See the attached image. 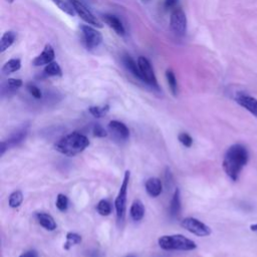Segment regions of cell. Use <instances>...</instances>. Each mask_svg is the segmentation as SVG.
Here are the masks:
<instances>
[{
  "label": "cell",
  "mask_w": 257,
  "mask_h": 257,
  "mask_svg": "<svg viewBox=\"0 0 257 257\" xmlns=\"http://www.w3.org/2000/svg\"><path fill=\"white\" fill-rule=\"evenodd\" d=\"M248 161L249 152L246 146L242 144H234L227 149L224 155L222 167L225 174L233 182H236Z\"/></svg>",
  "instance_id": "obj_1"
},
{
  "label": "cell",
  "mask_w": 257,
  "mask_h": 257,
  "mask_svg": "<svg viewBox=\"0 0 257 257\" xmlns=\"http://www.w3.org/2000/svg\"><path fill=\"white\" fill-rule=\"evenodd\" d=\"M89 146V140L79 132H73L59 139L54 144V149L62 155L73 157L83 152Z\"/></svg>",
  "instance_id": "obj_2"
},
{
  "label": "cell",
  "mask_w": 257,
  "mask_h": 257,
  "mask_svg": "<svg viewBox=\"0 0 257 257\" xmlns=\"http://www.w3.org/2000/svg\"><path fill=\"white\" fill-rule=\"evenodd\" d=\"M159 246L164 250L191 251L197 248L196 243L182 234L164 235L158 239Z\"/></svg>",
  "instance_id": "obj_3"
},
{
  "label": "cell",
  "mask_w": 257,
  "mask_h": 257,
  "mask_svg": "<svg viewBox=\"0 0 257 257\" xmlns=\"http://www.w3.org/2000/svg\"><path fill=\"white\" fill-rule=\"evenodd\" d=\"M131 178V172L126 170L124 172L123 180L120 185L118 194L114 200V207L116 211V218L118 223H122L125 217V210H126V192L128 187V182Z\"/></svg>",
  "instance_id": "obj_4"
},
{
  "label": "cell",
  "mask_w": 257,
  "mask_h": 257,
  "mask_svg": "<svg viewBox=\"0 0 257 257\" xmlns=\"http://www.w3.org/2000/svg\"><path fill=\"white\" fill-rule=\"evenodd\" d=\"M80 31L82 34V39L85 47L89 50H92L99 46L102 42V35L101 33L96 30L95 28L91 27L89 24H82L80 25Z\"/></svg>",
  "instance_id": "obj_5"
},
{
  "label": "cell",
  "mask_w": 257,
  "mask_h": 257,
  "mask_svg": "<svg viewBox=\"0 0 257 257\" xmlns=\"http://www.w3.org/2000/svg\"><path fill=\"white\" fill-rule=\"evenodd\" d=\"M170 28L177 36H183L187 31V17L181 8H176L170 16Z\"/></svg>",
  "instance_id": "obj_6"
},
{
  "label": "cell",
  "mask_w": 257,
  "mask_h": 257,
  "mask_svg": "<svg viewBox=\"0 0 257 257\" xmlns=\"http://www.w3.org/2000/svg\"><path fill=\"white\" fill-rule=\"evenodd\" d=\"M138 65L142 74V81L146 82L147 84H149L150 86L156 89H159L158 80L149 59L146 58L145 56H140L138 58Z\"/></svg>",
  "instance_id": "obj_7"
},
{
  "label": "cell",
  "mask_w": 257,
  "mask_h": 257,
  "mask_svg": "<svg viewBox=\"0 0 257 257\" xmlns=\"http://www.w3.org/2000/svg\"><path fill=\"white\" fill-rule=\"evenodd\" d=\"M181 226L196 236L205 237L211 234V228L209 226H207L205 223L193 217L185 218L181 222Z\"/></svg>",
  "instance_id": "obj_8"
},
{
  "label": "cell",
  "mask_w": 257,
  "mask_h": 257,
  "mask_svg": "<svg viewBox=\"0 0 257 257\" xmlns=\"http://www.w3.org/2000/svg\"><path fill=\"white\" fill-rule=\"evenodd\" d=\"M69 2L71 3L75 13L87 24L92 25V26H96L101 28L102 24L101 22L88 10V8L79 0H69Z\"/></svg>",
  "instance_id": "obj_9"
},
{
  "label": "cell",
  "mask_w": 257,
  "mask_h": 257,
  "mask_svg": "<svg viewBox=\"0 0 257 257\" xmlns=\"http://www.w3.org/2000/svg\"><path fill=\"white\" fill-rule=\"evenodd\" d=\"M235 101L248 110L251 114L257 117V98L253 97L252 95L244 92V91H239L235 95Z\"/></svg>",
  "instance_id": "obj_10"
},
{
  "label": "cell",
  "mask_w": 257,
  "mask_h": 257,
  "mask_svg": "<svg viewBox=\"0 0 257 257\" xmlns=\"http://www.w3.org/2000/svg\"><path fill=\"white\" fill-rule=\"evenodd\" d=\"M108 130L112 134L113 138L118 141H126L130 138L128 127L119 120H110L108 123Z\"/></svg>",
  "instance_id": "obj_11"
},
{
  "label": "cell",
  "mask_w": 257,
  "mask_h": 257,
  "mask_svg": "<svg viewBox=\"0 0 257 257\" xmlns=\"http://www.w3.org/2000/svg\"><path fill=\"white\" fill-rule=\"evenodd\" d=\"M55 57L54 50L50 44H46L42 50V52L37 55L33 61L32 64L34 66H42V65H47L48 63L52 62Z\"/></svg>",
  "instance_id": "obj_12"
},
{
  "label": "cell",
  "mask_w": 257,
  "mask_h": 257,
  "mask_svg": "<svg viewBox=\"0 0 257 257\" xmlns=\"http://www.w3.org/2000/svg\"><path fill=\"white\" fill-rule=\"evenodd\" d=\"M28 127H29V125L27 123H25L22 126L18 127L14 133H12L10 135V137L6 141H4L6 146L8 148H11V147L18 146L20 143H22L25 140V138L27 137Z\"/></svg>",
  "instance_id": "obj_13"
},
{
  "label": "cell",
  "mask_w": 257,
  "mask_h": 257,
  "mask_svg": "<svg viewBox=\"0 0 257 257\" xmlns=\"http://www.w3.org/2000/svg\"><path fill=\"white\" fill-rule=\"evenodd\" d=\"M145 188L147 193L153 197L156 198L159 195H161L162 191H163V184L162 181L159 178H149L146 183H145Z\"/></svg>",
  "instance_id": "obj_14"
},
{
  "label": "cell",
  "mask_w": 257,
  "mask_h": 257,
  "mask_svg": "<svg viewBox=\"0 0 257 257\" xmlns=\"http://www.w3.org/2000/svg\"><path fill=\"white\" fill-rule=\"evenodd\" d=\"M102 19H103L104 23H106L110 28H112L114 30L115 33H117L118 35H124V33H125L124 27H123L121 21L119 20V18H117L115 15L103 14Z\"/></svg>",
  "instance_id": "obj_15"
},
{
  "label": "cell",
  "mask_w": 257,
  "mask_h": 257,
  "mask_svg": "<svg viewBox=\"0 0 257 257\" xmlns=\"http://www.w3.org/2000/svg\"><path fill=\"white\" fill-rule=\"evenodd\" d=\"M22 86V80L18 78H8L1 85V94L9 95L17 91Z\"/></svg>",
  "instance_id": "obj_16"
},
{
  "label": "cell",
  "mask_w": 257,
  "mask_h": 257,
  "mask_svg": "<svg viewBox=\"0 0 257 257\" xmlns=\"http://www.w3.org/2000/svg\"><path fill=\"white\" fill-rule=\"evenodd\" d=\"M36 219L41 227L48 231H53L56 229V223L53 219V217L47 213L40 212L36 214Z\"/></svg>",
  "instance_id": "obj_17"
},
{
  "label": "cell",
  "mask_w": 257,
  "mask_h": 257,
  "mask_svg": "<svg viewBox=\"0 0 257 257\" xmlns=\"http://www.w3.org/2000/svg\"><path fill=\"white\" fill-rule=\"evenodd\" d=\"M181 212V196L180 190L177 188L173 194L170 207H169V214L172 218H176L179 216Z\"/></svg>",
  "instance_id": "obj_18"
},
{
  "label": "cell",
  "mask_w": 257,
  "mask_h": 257,
  "mask_svg": "<svg viewBox=\"0 0 257 257\" xmlns=\"http://www.w3.org/2000/svg\"><path fill=\"white\" fill-rule=\"evenodd\" d=\"M122 64L126 68V70L130 71L135 77L142 80V74H141L139 65H138V63H136V61L130 55L125 54L122 56Z\"/></svg>",
  "instance_id": "obj_19"
},
{
  "label": "cell",
  "mask_w": 257,
  "mask_h": 257,
  "mask_svg": "<svg viewBox=\"0 0 257 257\" xmlns=\"http://www.w3.org/2000/svg\"><path fill=\"white\" fill-rule=\"evenodd\" d=\"M130 215L134 221H141L145 216V206L141 200H135L130 209Z\"/></svg>",
  "instance_id": "obj_20"
},
{
  "label": "cell",
  "mask_w": 257,
  "mask_h": 257,
  "mask_svg": "<svg viewBox=\"0 0 257 257\" xmlns=\"http://www.w3.org/2000/svg\"><path fill=\"white\" fill-rule=\"evenodd\" d=\"M16 33L14 31H6L3 33L0 39V52L7 50L15 41Z\"/></svg>",
  "instance_id": "obj_21"
},
{
  "label": "cell",
  "mask_w": 257,
  "mask_h": 257,
  "mask_svg": "<svg viewBox=\"0 0 257 257\" xmlns=\"http://www.w3.org/2000/svg\"><path fill=\"white\" fill-rule=\"evenodd\" d=\"M21 67V60L19 58H12L5 62V64L2 66V72L3 74H11L17 70H19Z\"/></svg>",
  "instance_id": "obj_22"
},
{
  "label": "cell",
  "mask_w": 257,
  "mask_h": 257,
  "mask_svg": "<svg viewBox=\"0 0 257 257\" xmlns=\"http://www.w3.org/2000/svg\"><path fill=\"white\" fill-rule=\"evenodd\" d=\"M65 238H66V241L63 244V249L64 250H69L72 246L77 245V244L81 243V241H82L81 236L76 234V233H73V232H68L66 234Z\"/></svg>",
  "instance_id": "obj_23"
},
{
  "label": "cell",
  "mask_w": 257,
  "mask_h": 257,
  "mask_svg": "<svg viewBox=\"0 0 257 257\" xmlns=\"http://www.w3.org/2000/svg\"><path fill=\"white\" fill-rule=\"evenodd\" d=\"M43 72L47 76H61L62 75L61 68H60L59 64L57 62H54V61L45 65Z\"/></svg>",
  "instance_id": "obj_24"
},
{
  "label": "cell",
  "mask_w": 257,
  "mask_h": 257,
  "mask_svg": "<svg viewBox=\"0 0 257 257\" xmlns=\"http://www.w3.org/2000/svg\"><path fill=\"white\" fill-rule=\"evenodd\" d=\"M166 78H167V82L169 84L172 94L176 96L178 93V82H177V78H176L174 72L171 69H168L166 71Z\"/></svg>",
  "instance_id": "obj_25"
},
{
  "label": "cell",
  "mask_w": 257,
  "mask_h": 257,
  "mask_svg": "<svg viewBox=\"0 0 257 257\" xmlns=\"http://www.w3.org/2000/svg\"><path fill=\"white\" fill-rule=\"evenodd\" d=\"M22 202H23V194L21 191L16 190L10 194L8 204L11 208H18L22 204Z\"/></svg>",
  "instance_id": "obj_26"
},
{
  "label": "cell",
  "mask_w": 257,
  "mask_h": 257,
  "mask_svg": "<svg viewBox=\"0 0 257 257\" xmlns=\"http://www.w3.org/2000/svg\"><path fill=\"white\" fill-rule=\"evenodd\" d=\"M52 2L64 13H66L69 16H73L75 14V11L71 5L70 2H67L65 0H52Z\"/></svg>",
  "instance_id": "obj_27"
},
{
  "label": "cell",
  "mask_w": 257,
  "mask_h": 257,
  "mask_svg": "<svg viewBox=\"0 0 257 257\" xmlns=\"http://www.w3.org/2000/svg\"><path fill=\"white\" fill-rule=\"evenodd\" d=\"M109 110V105L105 104V105H94V106H89L88 107V111L95 117H101L104 114H106Z\"/></svg>",
  "instance_id": "obj_28"
},
{
  "label": "cell",
  "mask_w": 257,
  "mask_h": 257,
  "mask_svg": "<svg viewBox=\"0 0 257 257\" xmlns=\"http://www.w3.org/2000/svg\"><path fill=\"white\" fill-rule=\"evenodd\" d=\"M96 210L101 216H108L111 213V205L106 200H100L96 205Z\"/></svg>",
  "instance_id": "obj_29"
},
{
  "label": "cell",
  "mask_w": 257,
  "mask_h": 257,
  "mask_svg": "<svg viewBox=\"0 0 257 257\" xmlns=\"http://www.w3.org/2000/svg\"><path fill=\"white\" fill-rule=\"evenodd\" d=\"M55 205L60 212H65L68 208V198L63 194H58L56 197Z\"/></svg>",
  "instance_id": "obj_30"
},
{
  "label": "cell",
  "mask_w": 257,
  "mask_h": 257,
  "mask_svg": "<svg viewBox=\"0 0 257 257\" xmlns=\"http://www.w3.org/2000/svg\"><path fill=\"white\" fill-rule=\"evenodd\" d=\"M179 142L186 148H191L193 145V139L192 137L187 133H181L178 136Z\"/></svg>",
  "instance_id": "obj_31"
},
{
  "label": "cell",
  "mask_w": 257,
  "mask_h": 257,
  "mask_svg": "<svg viewBox=\"0 0 257 257\" xmlns=\"http://www.w3.org/2000/svg\"><path fill=\"white\" fill-rule=\"evenodd\" d=\"M26 88H27L28 92H29L34 98L40 99V98L42 97V92H41V90H40L36 85L29 83V84H27Z\"/></svg>",
  "instance_id": "obj_32"
},
{
  "label": "cell",
  "mask_w": 257,
  "mask_h": 257,
  "mask_svg": "<svg viewBox=\"0 0 257 257\" xmlns=\"http://www.w3.org/2000/svg\"><path fill=\"white\" fill-rule=\"evenodd\" d=\"M92 133H93V136L96 137V138H105L107 136L106 131L100 124H98V123L93 125Z\"/></svg>",
  "instance_id": "obj_33"
},
{
  "label": "cell",
  "mask_w": 257,
  "mask_h": 257,
  "mask_svg": "<svg viewBox=\"0 0 257 257\" xmlns=\"http://www.w3.org/2000/svg\"><path fill=\"white\" fill-rule=\"evenodd\" d=\"M178 3H179V0H165L164 1V7H165L166 10H172L173 11L174 9L178 8L177 7Z\"/></svg>",
  "instance_id": "obj_34"
},
{
  "label": "cell",
  "mask_w": 257,
  "mask_h": 257,
  "mask_svg": "<svg viewBox=\"0 0 257 257\" xmlns=\"http://www.w3.org/2000/svg\"><path fill=\"white\" fill-rule=\"evenodd\" d=\"M19 257H38V254L35 250H28V251L22 253Z\"/></svg>",
  "instance_id": "obj_35"
},
{
  "label": "cell",
  "mask_w": 257,
  "mask_h": 257,
  "mask_svg": "<svg viewBox=\"0 0 257 257\" xmlns=\"http://www.w3.org/2000/svg\"><path fill=\"white\" fill-rule=\"evenodd\" d=\"M87 257H103V255L98 250L93 249V250H89L87 252Z\"/></svg>",
  "instance_id": "obj_36"
},
{
  "label": "cell",
  "mask_w": 257,
  "mask_h": 257,
  "mask_svg": "<svg viewBox=\"0 0 257 257\" xmlns=\"http://www.w3.org/2000/svg\"><path fill=\"white\" fill-rule=\"evenodd\" d=\"M7 149H8V147L6 146L5 142L2 141V142L0 143V156H1V157L4 155V153L7 151Z\"/></svg>",
  "instance_id": "obj_37"
},
{
  "label": "cell",
  "mask_w": 257,
  "mask_h": 257,
  "mask_svg": "<svg viewBox=\"0 0 257 257\" xmlns=\"http://www.w3.org/2000/svg\"><path fill=\"white\" fill-rule=\"evenodd\" d=\"M250 229H251L252 231H254V232H257V223H256V224H252V225L250 226Z\"/></svg>",
  "instance_id": "obj_38"
},
{
  "label": "cell",
  "mask_w": 257,
  "mask_h": 257,
  "mask_svg": "<svg viewBox=\"0 0 257 257\" xmlns=\"http://www.w3.org/2000/svg\"><path fill=\"white\" fill-rule=\"evenodd\" d=\"M125 257H135V255H127V256H125Z\"/></svg>",
  "instance_id": "obj_39"
},
{
  "label": "cell",
  "mask_w": 257,
  "mask_h": 257,
  "mask_svg": "<svg viewBox=\"0 0 257 257\" xmlns=\"http://www.w3.org/2000/svg\"><path fill=\"white\" fill-rule=\"evenodd\" d=\"M7 1H9V2H13L14 0H7Z\"/></svg>",
  "instance_id": "obj_40"
},
{
  "label": "cell",
  "mask_w": 257,
  "mask_h": 257,
  "mask_svg": "<svg viewBox=\"0 0 257 257\" xmlns=\"http://www.w3.org/2000/svg\"><path fill=\"white\" fill-rule=\"evenodd\" d=\"M143 1H150V0H143Z\"/></svg>",
  "instance_id": "obj_41"
}]
</instances>
